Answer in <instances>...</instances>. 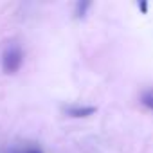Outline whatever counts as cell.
Masks as SVG:
<instances>
[{"instance_id": "obj_1", "label": "cell", "mask_w": 153, "mask_h": 153, "mask_svg": "<svg viewBox=\"0 0 153 153\" xmlns=\"http://www.w3.org/2000/svg\"><path fill=\"white\" fill-rule=\"evenodd\" d=\"M24 65V51L20 45L11 43L2 52V70L4 74H16Z\"/></svg>"}, {"instance_id": "obj_2", "label": "cell", "mask_w": 153, "mask_h": 153, "mask_svg": "<svg viewBox=\"0 0 153 153\" xmlns=\"http://www.w3.org/2000/svg\"><path fill=\"white\" fill-rule=\"evenodd\" d=\"M63 112H65V115L74 117V119H85V117L94 115L97 112V108L90 106V105H70V106H65Z\"/></svg>"}, {"instance_id": "obj_3", "label": "cell", "mask_w": 153, "mask_h": 153, "mask_svg": "<svg viewBox=\"0 0 153 153\" xmlns=\"http://www.w3.org/2000/svg\"><path fill=\"white\" fill-rule=\"evenodd\" d=\"M92 7V2L90 0H79V2H76V7H74V18L78 20H83L88 13V9Z\"/></svg>"}, {"instance_id": "obj_4", "label": "cell", "mask_w": 153, "mask_h": 153, "mask_svg": "<svg viewBox=\"0 0 153 153\" xmlns=\"http://www.w3.org/2000/svg\"><path fill=\"white\" fill-rule=\"evenodd\" d=\"M140 105L142 106H146L148 110H153V88H146V90H142V94H140Z\"/></svg>"}, {"instance_id": "obj_5", "label": "cell", "mask_w": 153, "mask_h": 153, "mask_svg": "<svg viewBox=\"0 0 153 153\" xmlns=\"http://www.w3.org/2000/svg\"><path fill=\"white\" fill-rule=\"evenodd\" d=\"M137 9L142 15H148V2H146V0H139V2H137Z\"/></svg>"}, {"instance_id": "obj_6", "label": "cell", "mask_w": 153, "mask_h": 153, "mask_svg": "<svg viewBox=\"0 0 153 153\" xmlns=\"http://www.w3.org/2000/svg\"><path fill=\"white\" fill-rule=\"evenodd\" d=\"M24 153H43L42 149H38V148H27Z\"/></svg>"}, {"instance_id": "obj_7", "label": "cell", "mask_w": 153, "mask_h": 153, "mask_svg": "<svg viewBox=\"0 0 153 153\" xmlns=\"http://www.w3.org/2000/svg\"><path fill=\"white\" fill-rule=\"evenodd\" d=\"M11 153H16V151H11Z\"/></svg>"}]
</instances>
